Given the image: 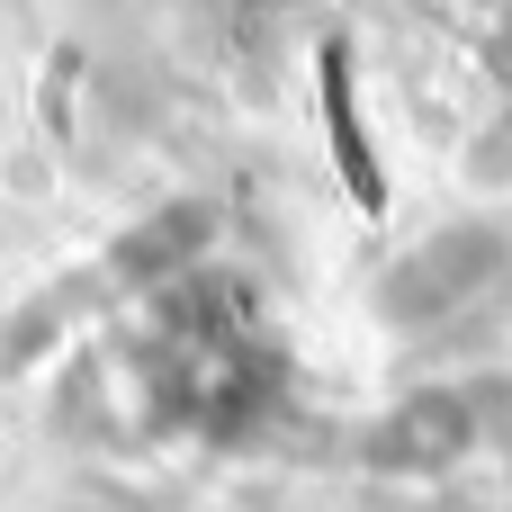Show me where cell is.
<instances>
[{"instance_id": "1", "label": "cell", "mask_w": 512, "mask_h": 512, "mask_svg": "<svg viewBox=\"0 0 512 512\" xmlns=\"http://www.w3.org/2000/svg\"><path fill=\"white\" fill-rule=\"evenodd\" d=\"M504 270V243H495V225H450L441 243H423L405 270H396V315H441V306H459V297H477L486 279Z\"/></svg>"}, {"instance_id": "2", "label": "cell", "mask_w": 512, "mask_h": 512, "mask_svg": "<svg viewBox=\"0 0 512 512\" xmlns=\"http://www.w3.org/2000/svg\"><path fill=\"white\" fill-rule=\"evenodd\" d=\"M315 90H324V135H333V171L351 189L360 216H387V171H378V144L360 126V99H351V45H324L315 54Z\"/></svg>"}]
</instances>
